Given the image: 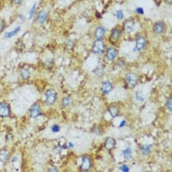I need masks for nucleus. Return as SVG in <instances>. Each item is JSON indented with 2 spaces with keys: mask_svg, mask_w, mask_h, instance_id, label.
Instances as JSON below:
<instances>
[{
  "mask_svg": "<svg viewBox=\"0 0 172 172\" xmlns=\"http://www.w3.org/2000/svg\"><path fill=\"white\" fill-rule=\"evenodd\" d=\"M119 55V51L115 46L111 45L109 47H106L105 51H104V60L107 63H110V62H113Z\"/></svg>",
  "mask_w": 172,
  "mask_h": 172,
  "instance_id": "1",
  "label": "nucleus"
},
{
  "mask_svg": "<svg viewBox=\"0 0 172 172\" xmlns=\"http://www.w3.org/2000/svg\"><path fill=\"white\" fill-rule=\"evenodd\" d=\"M106 49V44L103 40H95L92 44V51L95 54H103Z\"/></svg>",
  "mask_w": 172,
  "mask_h": 172,
  "instance_id": "2",
  "label": "nucleus"
},
{
  "mask_svg": "<svg viewBox=\"0 0 172 172\" xmlns=\"http://www.w3.org/2000/svg\"><path fill=\"white\" fill-rule=\"evenodd\" d=\"M166 23L164 21H156L153 25V33L156 36H161L166 32Z\"/></svg>",
  "mask_w": 172,
  "mask_h": 172,
  "instance_id": "3",
  "label": "nucleus"
},
{
  "mask_svg": "<svg viewBox=\"0 0 172 172\" xmlns=\"http://www.w3.org/2000/svg\"><path fill=\"white\" fill-rule=\"evenodd\" d=\"M45 103L47 105H53L56 103L57 97H58V93L55 90L53 89H49L45 92Z\"/></svg>",
  "mask_w": 172,
  "mask_h": 172,
  "instance_id": "4",
  "label": "nucleus"
},
{
  "mask_svg": "<svg viewBox=\"0 0 172 172\" xmlns=\"http://www.w3.org/2000/svg\"><path fill=\"white\" fill-rule=\"evenodd\" d=\"M122 32L126 35H130L134 32L135 29V20L133 18H128L123 22L122 25Z\"/></svg>",
  "mask_w": 172,
  "mask_h": 172,
  "instance_id": "5",
  "label": "nucleus"
},
{
  "mask_svg": "<svg viewBox=\"0 0 172 172\" xmlns=\"http://www.w3.org/2000/svg\"><path fill=\"white\" fill-rule=\"evenodd\" d=\"M125 83L129 89H134L138 84V75L134 72H130L125 76Z\"/></svg>",
  "mask_w": 172,
  "mask_h": 172,
  "instance_id": "6",
  "label": "nucleus"
},
{
  "mask_svg": "<svg viewBox=\"0 0 172 172\" xmlns=\"http://www.w3.org/2000/svg\"><path fill=\"white\" fill-rule=\"evenodd\" d=\"M122 29L121 27L119 26H116L114 27L111 31H110V35H109V42H111L112 43H115V42H118L119 40L122 36Z\"/></svg>",
  "mask_w": 172,
  "mask_h": 172,
  "instance_id": "7",
  "label": "nucleus"
},
{
  "mask_svg": "<svg viewBox=\"0 0 172 172\" xmlns=\"http://www.w3.org/2000/svg\"><path fill=\"white\" fill-rule=\"evenodd\" d=\"M92 167V160L90 155L84 154L81 156V164L80 170L81 171H89Z\"/></svg>",
  "mask_w": 172,
  "mask_h": 172,
  "instance_id": "8",
  "label": "nucleus"
},
{
  "mask_svg": "<svg viewBox=\"0 0 172 172\" xmlns=\"http://www.w3.org/2000/svg\"><path fill=\"white\" fill-rule=\"evenodd\" d=\"M147 41L146 36L140 35L136 37V46H135V50L136 51H142L147 47Z\"/></svg>",
  "mask_w": 172,
  "mask_h": 172,
  "instance_id": "9",
  "label": "nucleus"
},
{
  "mask_svg": "<svg viewBox=\"0 0 172 172\" xmlns=\"http://www.w3.org/2000/svg\"><path fill=\"white\" fill-rule=\"evenodd\" d=\"M29 114L31 116V118H37L38 116L42 114V106L38 103H35L29 109Z\"/></svg>",
  "mask_w": 172,
  "mask_h": 172,
  "instance_id": "10",
  "label": "nucleus"
},
{
  "mask_svg": "<svg viewBox=\"0 0 172 172\" xmlns=\"http://www.w3.org/2000/svg\"><path fill=\"white\" fill-rule=\"evenodd\" d=\"M11 116V106L7 103H0V117L8 118Z\"/></svg>",
  "mask_w": 172,
  "mask_h": 172,
  "instance_id": "11",
  "label": "nucleus"
},
{
  "mask_svg": "<svg viewBox=\"0 0 172 172\" xmlns=\"http://www.w3.org/2000/svg\"><path fill=\"white\" fill-rule=\"evenodd\" d=\"M48 17H49V14L47 11L45 10H42L40 11L36 16V23L38 25H43L44 23L48 20Z\"/></svg>",
  "mask_w": 172,
  "mask_h": 172,
  "instance_id": "12",
  "label": "nucleus"
},
{
  "mask_svg": "<svg viewBox=\"0 0 172 172\" xmlns=\"http://www.w3.org/2000/svg\"><path fill=\"white\" fill-rule=\"evenodd\" d=\"M105 33L106 31L103 26H97L95 29V32H93V36H95L96 40H104Z\"/></svg>",
  "mask_w": 172,
  "mask_h": 172,
  "instance_id": "13",
  "label": "nucleus"
},
{
  "mask_svg": "<svg viewBox=\"0 0 172 172\" xmlns=\"http://www.w3.org/2000/svg\"><path fill=\"white\" fill-rule=\"evenodd\" d=\"M101 92L103 93L104 96H107L109 92H111L113 90V84L109 81H104L101 84V87H100Z\"/></svg>",
  "mask_w": 172,
  "mask_h": 172,
  "instance_id": "14",
  "label": "nucleus"
},
{
  "mask_svg": "<svg viewBox=\"0 0 172 172\" xmlns=\"http://www.w3.org/2000/svg\"><path fill=\"white\" fill-rule=\"evenodd\" d=\"M116 146V141L112 137H106L104 140V147L107 151H112Z\"/></svg>",
  "mask_w": 172,
  "mask_h": 172,
  "instance_id": "15",
  "label": "nucleus"
},
{
  "mask_svg": "<svg viewBox=\"0 0 172 172\" xmlns=\"http://www.w3.org/2000/svg\"><path fill=\"white\" fill-rule=\"evenodd\" d=\"M10 158V152L7 148H2L0 150V162L6 163Z\"/></svg>",
  "mask_w": 172,
  "mask_h": 172,
  "instance_id": "16",
  "label": "nucleus"
},
{
  "mask_svg": "<svg viewBox=\"0 0 172 172\" xmlns=\"http://www.w3.org/2000/svg\"><path fill=\"white\" fill-rule=\"evenodd\" d=\"M108 112H109V114H110V116L112 117V118H115V117H117L119 115L120 110L116 105L111 104V105H109V107H108Z\"/></svg>",
  "mask_w": 172,
  "mask_h": 172,
  "instance_id": "17",
  "label": "nucleus"
},
{
  "mask_svg": "<svg viewBox=\"0 0 172 172\" xmlns=\"http://www.w3.org/2000/svg\"><path fill=\"white\" fill-rule=\"evenodd\" d=\"M140 152L143 155H148L151 153H152V150H151V146H147V145H143L141 146L140 147Z\"/></svg>",
  "mask_w": 172,
  "mask_h": 172,
  "instance_id": "18",
  "label": "nucleus"
},
{
  "mask_svg": "<svg viewBox=\"0 0 172 172\" xmlns=\"http://www.w3.org/2000/svg\"><path fill=\"white\" fill-rule=\"evenodd\" d=\"M123 158L125 160H131L132 159V150L130 147H126L122 153Z\"/></svg>",
  "mask_w": 172,
  "mask_h": 172,
  "instance_id": "19",
  "label": "nucleus"
},
{
  "mask_svg": "<svg viewBox=\"0 0 172 172\" xmlns=\"http://www.w3.org/2000/svg\"><path fill=\"white\" fill-rule=\"evenodd\" d=\"M30 76H31V71L29 69L24 68L20 71V77L22 78L23 80H28L30 78Z\"/></svg>",
  "mask_w": 172,
  "mask_h": 172,
  "instance_id": "20",
  "label": "nucleus"
},
{
  "mask_svg": "<svg viewBox=\"0 0 172 172\" xmlns=\"http://www.w3.org/2000/svg\"><path fill=\"white\" fill-rule=\"evenodd\" d=\"M72 104V98L70 97H64L61 99V105L63 107H68Z\"/></svg>",
  "mask_w": 172,
  "mask_h": 172,
  "instance_id": "21",
  "label": "nucleus"
},
{
  "mask_svg": "<svg viewBox=\"0 0 172 172\" xmlns=\"http://www.w3.org/2000/svg\"><path fill=\"white\" fill-rule=\"evenodd\" d=\"M92 73L95 74L97 77H101V76L104 74V69H103V66H97L96 69H93Z\"/></svg>",
  "mask_w": 172,
  "mask_h": 172,
  "instance_id": "22",
  "label": "nucleus"
},
{
  "mask_svg": "<svg viewBox=\"0 0 172 172\" xmlns=\"http://www.w3.org/2000/svg\"><path fill=\"white\" fill-rule=\"evenodd\" d=\"M75 43H76V42H75V40H68L67 41V42H66V48L67 49H73L74 48V46H75Z\"/></svg>",
  "mask_w": 172,
  "mask_h": 172,
  "instance_id": "23",
  "label": "nucleus"
},
{
  "mask_svg": "<svg viewBox=\"0 0 172 172\" xmlns=\"http://www.w3.org/2000/svg\"><path fill=\"white\" fill-rule=\"evenodd\" d=\"M19 31H20V27H17L14 31H12L11 33H6L4 36H5V37H12V36H14L15 35H16V34L19 32Z\"/></svg>",
  "mask_w": 172,
  "mask_h": 172,
  "instance_id": "24",
  "label": "nucleus"
},
{
  "mask_svg": "<svg viewBox=\"0 0 172 172\" xmlns=\"http://www.w3.org/2000/svg\"><path fill=\"white\" fill-rule=\"evenodd\" d=\"M115 16H116V19H117V20L121 21V20H123V19H124V12H123L122 10H118V11H116Z\"/></svg>",
  "mask_w": 172,
  "mask_h": 172,
  "instance_id": "25",
  "label": "nucleus"
},
{
  "mask_svg": "<svg viewBox=\"0 0 172 172\" xmlns=\"http://www.w3.org/2000/svg\"><path fill=\"white\" fill-rule=\"evenodd\" d=\"M171 103H172V97H168L167 99H166V103H165V107L168 109V111H171L172 110Z\"/></svg>",
  "mask_w": 172,
  "mask_h": 172,
  "instance_id": "26",
  "label": "nucleus"
},
{
  "mask_svg": "<svg viewBox=\"0 0 172 172\" xmlns=\"http://www.w3.org/2000/svg\"><path fill=\"white\" fill-rule=\"evenodd\" d=\"M136 99H137L138 101H143V100H144V97H143V92H142L138 91V92H136Z\"/></svg>",
  "mask_w": 172,
  "mask_h": 172,
  "instance_id": "27",
  "label": "nucleus"
},
{
  "mask_svg": "<svg viewBox=\"0 0 172 172\" xmlns=\"http://www.w3.org/2000/svg\"><path fill=\"white\" fill-rule=\"evenodd\" d=\"M92 132L95 133L96 135H97V136L101 135V133H103V131H101V129L99 128V126H95V127H93Z\"/></svg>",
  "mask_w": 172,
  "mask_h": 172,
  "instance_id": "28",
  "label": "nucleus"
},
{
  "mask_svg": "<svg viewBox=\"0 0 172 172\" xmlns=\"http://www.w3.org/2000/svg\"><path fill=\"white\" fill-rule=\"evenodd\" d=\"M5 27H6V23H5V21H4L3 19L0 18V34H1V33L3 32V31H4Z\"/></svg>",
  "mask_w": 172,
  "mask_h": 172,
  "instance_id": "29",
  "label": "nucleus"
},
{
  "mask_svg": "<svg viewBox=\"0 0 172 172\" xmlns=\"http://www.w3.org/2000/svg\"><path fill=\"white\" fill-rule=\"evenodd\" d=\"M36 3H35V4H34L32 10L30 11V16H29V18H30V19H32L33 17H35V12H36Z\"/></svg>",
  "mask_w": 172,
  "mask_h": 172,
  "instance_id": "30",
  "label": "nucleus"
},
{
  "mask_svg": "<svg viewBox=\"0 0 172 172\" xmlns=\"http://www.w3.org/2000/svg\"><path fill=\"white\" fill-rule=\"evenodd\" d=\"M119 169H120L121 171H130L129 166H128V165H126V164H122V165H120Z\"/></svg>",
  "mask_w": 172,
  "mask_h": 172,
  "instance_id": "31",
  "label": "nucleus"
},
{
  "mask_svg": "<svg viewBox=\"0 0 172 172\" xmlns=\"http://www.w3.org/2000/svg\"><path fill=\"white\" fill-rule=\"evenodd\" d=\"M51 131H52L53 133L59 132V131H60V127L58 126V125H53V126L51 127Z\"/></svg>",
  "mask_w": 172,
  "mask_h": 172,
  "instance_id": "32",
  "label": "nucleus"
},
{
  "mask_svg": "<svg viewBox=\"0 0 172 172\" xmlns=\"http://www.w3.org/2000/svg\"><path fill=\"white\" fill-rule=\"evenodd\" d=\"M136 13H137V14H140V15L144 14V10H143V8H141V7H137V8H136Z\"/></svg>",
  "mask_w": 172,
  "mask_h": 172,
  "instance_id": "33",
  "label": "nucleus"
},
{
  "mask_svg": "<svg viewBox=\"0 0 172 172\" xmlns=\"http://www.w3.org/2000/svg\"><path fill=\"white\" fill-rule=\"evenodd\" d=\"M11 2H12L14 5H20V4L23 2V0H11Z\"/></svg>",
  "mask_w": 172,
  "mask_h": 172,
  "instance_id": "34",
  "label": "nucleus"
},
{
  "mask_svg": "<svg viewBox=\"0 0 172 172\" xmlns=\"http://www.w3.org/2000/svg\"><path fill=\"white\" fill-rule=\"evenodd\" d=\"M48 171H58V169H57L56 167H55V168H50Z\"/></svg>",
  "mask_w": 172,
  "mask_h": 172,
  "instance_id": "35",
  "label": "nucleus"
},
{
  "mask_svg": "<svg viewBox=\"0 0 172 172\" xmlns=\"http://www.w3.org/2000/svg\"><path fill=\"white\" fill-rule=\"evenodd\" d=\"M166 3H168V4H171V0H164Z\"/></svg>",
  "mask_w": 172,
  "mask_h": 172,
  "instance_id": "36",
  "label": "nucleus"
},
{
  "mask_svg": "<svg viewBox=\"0 0 172 172\" xmlns=\"http://www.w3.org/2000/svg\"><path fill=\"white\" fill-rule=\"evenodd\" d=\"M124 124H125V121H123V122L121 123V125H120V127H123V126H124Z\"/></svg>",
  "mask_w": 172,
  "mask_h": 172,
  "instance_id": "37",
  "label": "nucleus"
}]
</instances>
